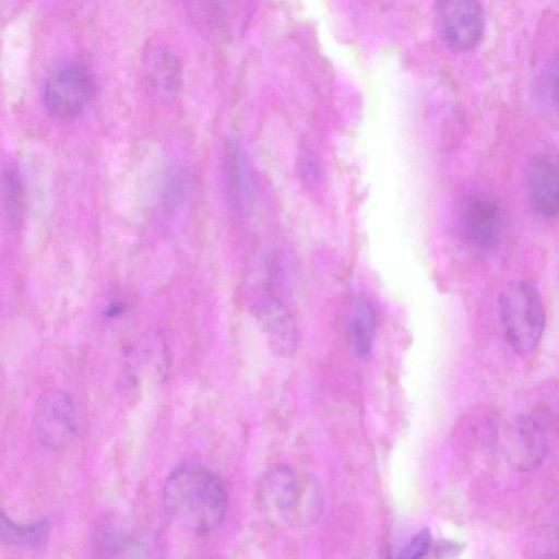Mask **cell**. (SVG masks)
<instances>
[{"label":"cell","instance_id":"cell-1","mask_svg":"<svg viewBox=\"0 0 559 559\" xmlns=\"http://www.w3.org/2000/svg\"><path fill=\"white\" fill-rule=\"evenodd\" d=\"M166 513L177 524L194 533H209L223 522L228 497L222 479L197 464L173 471L163 487Z\"/></svg>","mask_w":559,"mask_h":559},{"label":"cell","instance_id":"cell-2","mask_svg":"<svg viewBox=\"0 0 559 559\" xmlns=\"http://www.w3.org/2000/svg\"><path fill=\"white\" fill-rule=\"evenodd\" d=\"M258 497L265 511L292 527L314 524L323 510V496L316 479L284 465L263 475Z\"/></svg>","mask_w":559,"mask_h":559},{"label":"cell","instance_id":"cell-3","mask_svg":"<svg viewBox=\"0 0 559 559\" xmlns=\"http://www.w3.org/2000/svg\"><path fill=\"white\" fill-rule=\"evenodd\" d=\"M506 340L519 355L538 346L546 323L545 307L538 289L526 280L509 282L499 298Z\"/></svg>","mask_w":559,"mask_h":559},{"label":"cell","instance_id":"cell-4","mask_svg":"<svg viewBox=\"0 0 559 559\" xmlns=\"http://www.w3.org/2000/svg\"><path fill=\"white\" fill-rule=\"evenodd\" d=\"M435 17L442 40L455 51L475 48L484 33L479 0H436Z\"/></svg>","mask_w":559,"mask_h":559},{"label":"cell","instance_id":"cell-5","mask_svg":"<svg viewBox=\"0 0 559 559\" xmlns=\"http://www.w3.org/2000/svg\"><path fill=\"white\" fill-rule=\"evenodd\" d=\"M92 92L93 82L87 70L79 63L68 62L56 69L46 81L45 106L58 119H72L84 110Z\"/></svg>","mask_w":559,"mask_h":559},{"label":"cell","instance_id":"cell-6","mask_svg":"<svg viewBox=\"0 0 559 559\" xmlns=\"http://www.w3.org/2000/svg\"><path fill=\"white\" fill-rule=\"evenodd\" d=\"M34 429L39 442L49 450L59 451L70 444L78 429L71 397L59 390L44 393L35 406Z\"/></svg>","mask_w":559,"mask_h":559},{"label":"cell","instance_id":"cell-7","mask_svg":"<svg viewBox=\"0 0 559 559\" xmlns=\"http://www.w3.org/2000/svg\"><path fill=\"white\" fill-rule=\"evenodd\" d=\"M463 231L471 243L489 248L499 240L503 216L498 202L487 193L467 197L462 210Z\"/></svg>","mask_w":559,"mask_h":559},{"label":"cell","instance_id":"cell-8","mask_svg":"<svg viewBox=\"0 0 559 559\" xmlns=\"http://www.w3.org/2000/svg\"><path fill=\"white\" fill-rule=\"evenodd\" d=\"M526 190L530 203L537 215L552 219L559 209L557 164L552 157L537 154L526 167Z\"/></svg>","mask_w":559,"mask_h":559},{"label":"cell","instance_id":"cell-9","mask_svg":"<svg viewBox=\"0 0 559 559\" xmlns=\"http://www.w3.org/2000/svg\"><path fill=\"white\" fill-rule=\"evenodd\" d=\"M510 428V462L522 472L537 468L548 450L547 436L540 424L528 415H519Z\"/></svg>","mask_w":559,"mask_h":559},{"label":"cell","instance_id":"cell-10","mask_svg":"<svg viewBox=\"0 0 559 559\" xmlns=\"http://www.w3.org/2000/svg\"><path fill=\"white\" fill-rule=\"evenodd\" d=\"M258 316L271 348L280 356L290 355L296 348L297 336L293 318L283 304L267 296Z\"/></svg>","mask_w":559,"mask_h":559},{"label":"cell","instance_id":"cell-11","mask_svg":"<svg viewBox=\"0 0 559 559\" xmlns=\"http://www.w3.org/2000/svg\"><path fill=\"white\" fill-rule=\"evenodd\" d=\"M225 180L235 207L246 210L253 197V177L243 152L234 143L225 150Z\"/></svg>","mask_w":559,"mask_h":559},{"label":"cell","instance_id":"cell-12","mask_svg":"<svg viewBox=\"0 0 559 559\" xmlns=\"http://www.w3.org/2000/svg\"><path fill=\"white\" fill-rule=\"evenodd\" d=\"M50 523L39 520L27 525H17L0 510V543L24 548H39L49 537Z\"/></svg>","mask_w":559,"mask_h":559},{"label":"cell","instance_id":"cell-13","mask_svg":"<svg viewBox=\"0 0 559 559\" xmlns=\"http://www.w3.org/2000/svg\"><path fill=\"white\" fill-rule=\"evenodd\" d=\"M374 332L376 312L373 307L366 298H356L350 320V338L354 352L360 359L370 355Z\"/></svg>","mask_w":559,"mask_h":559},{"label":"cell","instance_id":"cell-14","mask_svg":"<svg viewBox=\"0 0 559 559\" xmlns=\"http://www.w3.org/2000/svg\"><path fill=\"white\" fill-rule=\"evenodd\" d=\"M98 548L106 556H127L138 557L145 556L146 550L143 544L132 532L121 527L119 524H104L97 532Z\"/></svg>","mask_w":559,"mask_h":559},{"label":"cell","instance_id":"cell-15","mask_svg":"<svg viewBox=\"0 0 559 559\" xmlns=\"http://www.w3.org/2000/svg\"><path fill=\"white\" fill-rule=\"evenodd\" d=\"M556 82H557V62L549 63L540 75L536 86V98L538 104L545 109L551 110L556 107Z\"/></svg>","mask_w":559,"mask_h":559},{"label":"cell","instance_id":"cell-16","mask_svg":"<svg viewBox=\"0 0 559 559\" xmlns=\"http://www.w3.org/2000/svg\"><path fill=\"white\" fill-rule=\"evenodd\" d=\"M432 546L429 528L420 530L397 554L402 559H418L428 554Z\"/></svg>","mask_w":559,"mask_h":559},{"label":"cell","instance_id":"cell-17","mask_svg":"<svg viewBox=\"0 0 559 559\" xmlns=\"http://www.w3.org/2000/svg\"><path fill=\"white\" fill-rule=\"evenodd\" d=\"M437 550L443 552L441 555L442 557H444V556L448 557V556H455V552L460 551L461 547L454 543L443 542L439 545Z\"/></svg>","mask_w":559,"mask_h":559}]
</instances>
